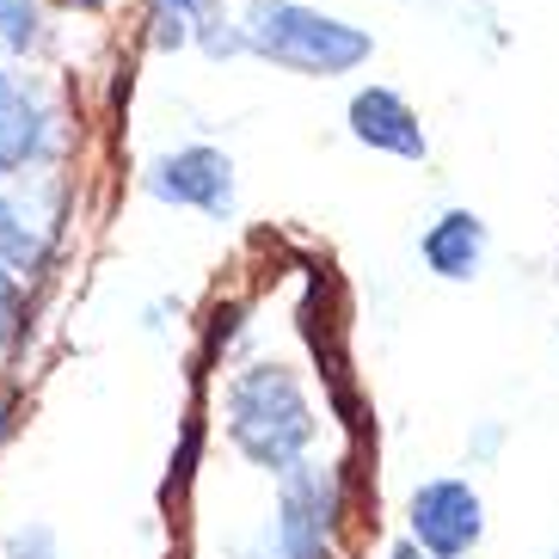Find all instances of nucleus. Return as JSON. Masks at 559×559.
<instances>
[{
  "mask_svg": "<svg viewBox=\"0 0 559 559\" xmlns=\"http://www.w3.org/2000/svg\"><path fill=\"white\" fill-rule=\"evenodd\" d=\"M44 148V111H37L25 93H7L0 99V179H13L37 160Z\"/></svg>",
  "mask_w": 559,
  "mask_h": 559,
  "instance_id": "8",
  "label": "nucleus"
},
{
  "mask_svg": "<svg viewBox=\"0 0 559 559\" xmlns=\"http://www.w3.org/2000/svg\"><path fill=\"white\" fill-rule=\"evenodd\" d=\"M406 523H412V547H425L430 559H467L486 535V504L467 479L443 474V479H425L406 504Z\"/></svg>",
  "mask_w": 559,
  "mask_h": 559,
  "instance_id": "4",
  "label": "nucleus"
},
{
  "mask_svg": "<svg viewBox=\"0 0 559 559\" xmlns=\"http://www.w3.org/2000/svg\"><path fill=\"white\" fill-rule=\"evenodd\" d=\"M338 467L313 455H296L277 467V516L264 528V547L252 559H332V528H338Z\"/></svg>",
  "mask_w": 559,
  "mask_h": 559,
  "instance_id": "3",
  "label": "nucleus"
},
{
  "mask_svg": "<svg viewBox=\"0 0 559 559\" xmlns=\"http://www.w3.org/2000/svg\"><path fill=\"white\" fill-rule=\"evenodd\" d=\"M240 44L264 62L289 68V74H313V81H332V74H350L376 56V37L362 25L320 13V7H301V0H247L240 13Z\"/></svg>",
  "mask_w": 559,
  "mask_h": 559,
  "instance_id": "2",
  "label": "nucleus"
},
{
  "mask_svg": "<svg viewBox=\"0 0 559 559\" xmlns=\"http://www.w3.org/2000/svg\"><path fill=\"white\" fill-rule=\"evenodd\" d=\"M7 559H56V535L44 523H25L7 535Z\"/></svg>",
  "mask_w": 559,
  "mask_h": 559,
  "instance_id": "12",
  "label": "nucleus"
},
{
  "mask_svg": "<svg viewBox=\"0 0 559 559\" xmlns=\"http://www.w3.org/2000/svg\"><path fill=\"white\" fill-rule=\"evenodd\" d=\"M486 247H492V234H486V222L474 210H443L425 228V247L418 252H425V264L443 283H474L479 264H486Z\"/></svg>",
  "mask_w": 559,
  "mask_h": 559,
  "instance_id": "7",
  "label": "nucleus"
},
{
  "mask_svg": "<svg viewBox=\"0 0 559 559\" xmlns=\"http://www.w3.org/2000/svg\"><path fill=\"white\" fill-rule=\"evenodd\" d=\"M7 93H13V74H7V68H0V99H7Z\"/></svg>",
  "mask_w": 559,
  "mask_h": 559,
  "instance_id": "16",
  "label": "nucleus"
},
{
  "mask_svg": "<svg viewBox=\"0 0 559 559\" xmlns=\"http://www.w3.org/2000/svg\"><path fill=\"white\" fill-rule=\"evenodd\" d=\"M313 437H320V418H313V400H308L296 369H283V362H247L228 381V443L252 467L277 474L296 455H308Z\"/></svg>",
  "mask_w": 559,
  "mask_h": 559,
  "instance_id": "1",
  "label": "nucleus"
},
{
  "mask_svg": "<svg viewBox=\"0 0 559 559\" xmlns=\"http://www.w3.org/2000/svg\"><path fill=\"white\" fill-rule=\"evenodd\" d=\"M350 135H357L362 148L376 154H394V160H425L430 142H425V123L400 99L394 86H362L357 99H350Z\"/></svg>",
  "mask_w": 559,
  "mask_h": 559,
  "instance_id": "6",
  "label": "nucleus"
},
{
  "mask_svg": "<svg viewBox=\"0 0 559 559\" xmlns=\"http://www.w3.org/2000/svg\"><path fill=\"white\" fill-rule=\"evenodd\" d=\"M554 559H559V554H554Z\"/></svg>",
  "mask_w": 559,
  "mask_h": 559,
  "instance_id": "17",
  "label": "nucleus"
},
{
  "mask_svg": "<svg viewBox=\"0 0 559 559\" xmlns=\"http://www.w3.org/2000/svg\"><path fill=\"white\" fill-rule=\"evenodd\" d=\"M0 259H7V271H37L44 264V228L32 222V210L19 198H0Z\"/></svg>",
  "mask_w": 559,
  "mask_h": 559,
  "instance_id": "9",
  "label": "nucleus"
},
{
  "mask_svg": "<svg viewBox=\"0 0 559 559\" xmlns=\"http://www.w3.org/2000/svg\"><path fill=\"white\" fill-rule=\"evenodd\" d=\"M7 320H19V271H7V259H0V345H13V332Z\"/></svg>",
  "mask_w": 559,
  "mask_h": 559,
  "instance_id": "13",
  "label": "nucleus"
},
{
  "mask_svg": "<svg viewBox=\"0 0 559 559\" xmlns=\"http://www.w3.org/2000/svg\"><path fill=\"white\" fill-rule=\"evenodd\" d=\"M0 44L32 50L37 44V0H0Z\"/></svg>",
  "mask_w": 559,
  "mask_h": 559,
  "instance_id": "11",
  "label": "nucleus"
},
{
  "mask_svg": "<svg viewBox=\"0 0 559 559\" xmlns=\"http://www.w3.org/2000/svg\"><path fill=\"white\" fill-rule=\"evenodd\" d=\"M394 559H430V554H425V547H412V542H400V547H394Z\"/></svg>",
  "mask_w": 559,
  "mask_h": 559,
  "instance_id": "15",
  "label": "nucleus"
},
{
  "mask_svg": "<svg viewBox=\"0 0 559 559\" xmlns=\"http://www.w3.org/2000/svg\"><path fill=\"white\" fill-rule=\"evenodd\" d=\"M148 191L160 203H173V210H198L210 215V222H228L234 215V160L222 148H179L166 154V160H154L148 173Z\"/></svg>",
  "mask_w": 559,
  "mask_h": 559,
  "instance_id": "5",
  "label": "nucleus"
},
{
  "mask_svg": "<svg viewBox=\"0 0 559 559\" xmlns=\"http://www.w3.org/2000/svg\"><path fill=\"white\" fill-rule=\"evenodd\" d=\"M13 437V400H0V443Z\"/></svg>",
  "mask_w": 559,
  "mask_h": 559,
  "instance_id": "14",
  "label": "nucleus"
},
{
  "mask_svg": "<svg viewBox=\"0 0 559 559\" xmlns=\"http://www.w3.org/2000/svg\"><path fill=\"white\" fill-rule=\"evenodd\" d=\"M160 7H173V13L191 25V44H203L210 56L247 50V44H240V32H228V19H222V0H160Z\"/></svg>",
  "mask_w": 559,
  "mask_h": 559,
  "instance_id": "10",
  "label": "nucleus"
}]
</instances>
